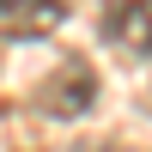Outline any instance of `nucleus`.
Listing matches in <instances>:
<instances>
[{
    "label": "nucleus",
    "instance_id": "obj_1",
    "mask_svg": "<svg viewBox=\"0 0 152 152\" xmlns=\"http://www.w3.org/2000/svg\"><path fill=\"white\" fill-rule=\"evenodd\" d=\"M91 104H97V73H91V61H61V67L37 85V110L55 116V122H79Z\"/></svg>",
    "mask_w": 152,
    "mask_h": 152
},
{
    "label": "nucleus",
    "instance_id": "obj_2",
    "mask_svg": "<svg viewBox=\"0 0 152 152\" xmlns=\"http://www.w3.org/2000/svg\"><path fill=\"white\" fill-rule=\"evenodd\" d=\"M104 31L122 55H152V0H110L104 6Z\"/></svg>",
    "mask_w": 152,
    "mask_h": 152
},
{
    "label": "nucleus",
    "instance_id": "obj_3",
    "mask_svg": "<svg viewBox=\"0 0 152 152\" xmlns=\"http://www.w3.org/2000/svg\"><path fill=\"white\" fill-rule=\"evenodd\" d=\"M67 18V0H0V37L24 43V37H43Z\"/></svg>",
    "mask_w": 152,
    "mask_h": 152
}]
</instances>
